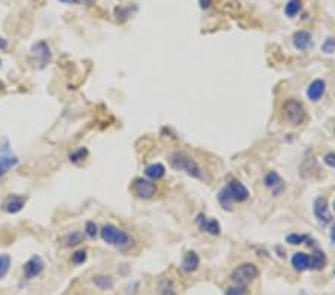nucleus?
Listing matches in <instances>:
<instances>
[{"mask_svg":"<svg viewBox=\"0 0 335 295\" xmlns=\"http://www.w3.org/2000/svg\"><path fill=\"white\" fill-rule=\"evenodd\" d=\"M168 163H170V166L174 170L185 172L191 178H195V179H201L203 178L201 169L197 164V161L192 157H189L188 154H185V152H179V151L171 152L168 155Z\"/></svg>","mask_w":335,"mask_h":295,"instance_id":"nucleus-1","label":"nucleus"},{"mask_svg":"<svg viewBox=\"0 0 335 295\" xmlns=\"http://www.w3.org/2000/svg\"><path fill=\"white\" fill-rule=\"evenodd\" d=\"M100 236L104 243H107L110 246H116V248H125L133 242L131 236L125 230L118 228L113 224H106L100 230Z\"/></svg>","mask_w":335,"mask_h":295,"instance_id":"nucleus-2","label":"nucleus"},{"mask_svg":"<svg viewBox=\"0 0 335 295\" xmlns=\"http://www.w3.org/2000/svg\"><path fill=\"white\" fill-rule=\"evenodd\" d=\"M282 115L286 122H289L291 125H295V127L304 124V121L307 119V112H306L304 104L295 98L285 100V103L282 106Z\"/></svg>","mask_w":335,"mask_h":295,"instance_id":"nucleus-3","label":"nucleus"},{"mask_svg":"<svg viewBox=\"0 0 335 295\" xmlns=\"http://www.w3.org/2000/svg\"><path fill=\"white\" fill-rule=\"evenodd\" d=\"M259 275V270L255 264L251 263H245L239 267H236L231 273V281L236 285H243L246 287L248 284H251L253 279H256Z\"/></svg>","mask_w":335,"mask_h":295,"instance_id":"nucleus-4","label":"nucleus"},{"mask_svg":"<svg viewBox=\"0 0 335 295\" xmlns=\"http://www.w3.org/2000/svg\"><path fill=\"white\" fill-rule=\"evenodd\" d=\"M131 191L136 197L149 200L157 194V185L151 179H143V178H136L131 184Z\"/></svg>","mask_w":335,"mask_h":295,"instance_id":"nucleus-5","label":"nucleus"},{"mask_svg":"<svg viewBox=\"0 0 335 295\" xmlns=\"http://www.w3.org/2000/svg\"><path fill=\"white\" fill-rule=\"evenodd\" d=\"M313 212L321 227H327L333 221V215L330 212L328 200L325 197H318L313 203Z\"/></svg>","mask_w":335,"mask_h":295,"instance_id":"nucleus-6","label":"nucleus"},{"mask_svg":"<svg viewBox=\"0 0 335 295\" xmlns=\"http://www.w3.org/2000/svg\"><path fill=\"white\" fill-rule=\"evenodd\" d=\"M45 269V261L39 257V255H33L22 267V273H24V278L27 281H31L37 276L42 275Z\"/></svg>","mask_w":335,"mask_h":295,"instance_id":"nucleus-7","label":"nucleus"},{"mask_svg":"<svg viewBox=\"0 0 335 295\" xmlns=\"http://www.w3.org/2000/svg\"><path fill=\"white\" fill-rule=\"evenodd\" d=\"M227 190H228V194H230L231 200L237 201V203H245L251 197L249 190L240 181H231L227 185Z\"/></svg>","mask_w":335,"mask_h":295,"instance_id":"nucleus-8","label":"nucleus"},{"mask_svg":"<svg viewBox=\"0 0 335 295\" xmlns=\"http://www.w3.org/2000/svg\"><path fill=\"white\" fill-rule=\"evenodd\" d=\"M195 222L198 225V228L201 231H206L212 236H219L221 234V224L215 219V218H206L204 213H200L197 218H195Z\"/></svg>","mask_w":335,"mask_h":295,"instance_id":"nucleus-9","label":"nucleus"},{"mask_svg":"<svg viewBox=\"0 0 335 295\" xmlns=\"http://www.w3.org/2000/svg\"><path fill=\"white\" fill-rule=\"evenodd\" d=\"M264 184L268 190H271L273 197H279L283 191H285V184L282 176L277 172H270L265 175L264 178Z\"/></svg>","mask_w":335,"mask_h":295,"instance_id":"nucleus-10","label":"nucleus"},{"mask_svg":"<svg viewBox=\"0 0 335 295\" xmlns=\"http://www.w3.org/2000/svg\"><path fill=\"white\" fill-rule=\"evenodd\" d=\"M292 43L295 46V49L298 51H306L309 49L312 45H313V36L310 31H306V30H298L294 33L292 36Z\"/></svg>","mask_w":335,"mask_h":295,"instance_id":"nucleus-11","label":"nucleus"},{"mask_svg":"<svg viewBox=\"0 0 335 295\" xmlns=\"http://www.w3.org/2000/svg\"><path fill=\"white\" fill-rule=\"evenodd\" d=\"M25 201H27V198L22 197V196H16V194L15 196H9L4 200V203H3V210L6 213L15 215V213H18V212H21L24 209Z\"/></svg>","mask_w":335,"mask_h":295,"instance_id":"nucleus-12","label":"nucleus"},{"mask_svg":"<svg viewBox=\"0 0 335 295\" xmlns=\"http://www.w3.org/2000/svg\"><path fill=\"white\" fill-rule=\"evenodd\" d=\"M31 51H33V54L37 57V60H39V63H40L42 67L46 66V64L51 61L52 54H51V49H49V46H48V43H46L45 40H40V42H37L36 45H33Z\"/></svg>","mask_w":335,"mask_h":295,"instance_id":"nucleus-13","label":"nucleus"},{"mask_svg":"<svg viewBox=\"0 0 335 295\" xmlns=\"http://www.w3.org/2000/svg\"><path fill=\"white\" fill-rule=\"evenodd\" d=\"M200 267V257L197 252L194 251H189L185 254L183 260H182V264H180V270L183 273H194L197 272Z\"/></svg>","mask_w":335,"mask_h":295,"instance_id":"nucleus-14","label":"nucleus"},{"mask_svg":"<svg viewBox=\"0 0 335 295\" xmlns=\"http://www.w3.org/2000/svg\"><path fill=\"white\" fill-rule=\"evenodd\" d=\"M327 91V82L324 79H315L307 88V97L312 101H319Z\"/></svg>","mask_w":335,"mask_h":295,"instance_id":"nucleus-15","label":"nucleus"},{"mask_svg":"<svg viewBox=\"0 0 335 295\" xmlns=\"http://www.w3.org/2000/svg\"><path fill=\"white\" fill-rule=\"evenodd\" d=\"M328 264V258L325 255V252L322 251H315L312 255H310V266H309V270H324Z\"/></svg>","mask_w":335,"mask_h":295,"instance_id":"nucleus-16","label":"nucleus"},{"mask_svg":"<svg viewBox=\"0 0 335 295\" xmlns=\"http://www.w3.org/2000/svg\"><path fill=\"white\" fill-rule=\"evenodd\" d=\"M145 175L148 179L151 181H160L166 176V167L161 164V163H154V164H149L146 166L145 169Z\"/></svg>","mask_w":335,"mask_h":295,"instance_id":"nucleus-17","label":"nucleus"},{"mask_svg":"<svg viewBox=\"0 0 335 295\" xmlns=\"http://www.w3.org/2000/svg\"><path fill=\"white\" fill-rule=\"evenodd\" d=\"M309 266H310V257L307 254H304V252L294 254V257H292V267L297 272H306V270H309Z\"/></svg>","mask_w":335,"mask_h":295,"instance_id":"nucleus-18","label":"nucleus"},{"mask_svg":"<svg viewBox=\"0 0 335 295\" xmlns=\"http://www.w3.org/2000/svg\"><path fill=\"white\" fill-rule=\"evenodd\" d=\"M82 242H84V233H81V231H72L63 237V243L66 248H75V246L81 245Z\"/></svg>","mask_w":335,"mask_h":295,"instance_id":"nucleus-19","label":"nucleus"},{"mask_svg":"<svg viewBox=\"0 0 335 295\" xmlns=\"http://www.w3.org/2000/svg\"><path fill=\"white\" fill-rule=\"evenodd\" d=\"M303 10V0H289L285 4V15L289 18L297 16Z\"/></svg>","mask_w":335,"mask_h":295,"instance_id":"nucleus-20","label":"nucleus"},{"mask_svg":"<svg viewBox=\"0 0 335 295\" xmlns=\"http://www.w3.org/2000/svg\"><path fill=\"white\" fill-rule=\"evenodd\" d=\"M86 157H88V149L84 148V146H81V148L75 149V151L69 155V160H70V163H73V164H79V163H82Z\"/></svg>","mask_w":335,"mask_h":295,"instance_id":"nucleus-21","label":"nucleus"},{"mask_svg":"<svg viewBox=\"0 0 335 295\" xmlns=\"http://www.w3.org/2000/svg\"><path fill=\"white\" fill-rule=\"evenodd\" d=\"M10 257L7 254H1L0 255V279H3L7 273H9V269H10Z\"/></svg>","mask_w":335,"mask_h":295,"instance_id":"nucleus-22","label":"nucleus"},{"mask_svg":"<svg viewBox=\"0 0 335 295\" xmlns=\"http://www.w3.org/2000/svg\"><path fill=\"white\" fill-rule=\"evenodd\" d=\"M18 164V158L12 155H0V167L4 169L6 172Z\"/></svg>","mask_w":335,"mask_h":295,"instance_id":"nucleus-23","label":"nucleus"},{"mask_svg":"<svg viewBox=\"0 0 335 295\" xmlns=\"http://www.w3.org/2000/svg\"><path fill=\"white\" fill-rule=\"evenodd\" d=\"M218 200H219V203L222 204V207L224 209H228V210H231V197H230V194H228V190H227V187L225 188H222L221 191H219V194H218Z\"/></svg>","mask_w":335,"mask_h":295,"instance_id":"nucleus-24","label":"nucleus"},{"mask_svg":"<svg viewBox=\"0 0 335 295\" xmlns=\"http://www.w3.org/2000/svg\"><path fill=\"white\" fill-rule=\"evenodd\" d=\"M94 284L101 290H110L113 287V281L109 276H94Z\"/></svg>","mask_w":335,"mask_h":295,"instance_id":"nucleus-25","label":"nucleus"},{"mask_svg":"<svg viewBox=\"0 0 335 295\" xmlns=\"http://www.w3.org/2000/svg\"><path fill=\"white\" fill-rule=\"evenodd\" d=\"M307 237H309V236H306V234L292 233V234H289V236L286 237V242H288L289 245L297 246V245H303L304 242H307Z\"/></svg>","mask_w":335,"mask_h":295,"instance_id":"nucleus-26","label":"nucleus"},{"mask_svg":"<svg viewBox=\"0 0 335 295\" xmlns=\"http://www.w3.org/2000/svg\"><path fill=\"white\" fill-rule=\"evenodd\" d=\"M160 291L163 295H174V288H173V282L167 278V279H163L160 282Z\"/></svg>","mask_w":335,"mask_h":295,"instance_id":"nucleus-27","label":"nucleus"},{"mask_svg":"<svg viewBox=\"0 0 335 295\" xmlns=\"http://www.w3.org/2000/svg\"><path fill=\"white\" fill-rule=\"evenodd\" d=\"M85 234L89 237V239H95L97 234H98V227L94 221H88L85 224Z\"/></svg>","mask_w":335,"mask_h":295,"instance_id":"nucleus-28","label":"nucleus"},{"mask_svg":"<svg viewBox=\"0 0 335 295\" xmlns=\"http://www.w3.org/2000/svg\"><path fill=\"white\" fill-rule=\"evenodd\" d=\"M86 258H88L86 251L81 249V251H76V252L72 255V263H73L75 266H81V264H84V263L86 261Z\"/></svg>","mask_w":335,"mask_h":295,"instance_id":"nucleus-29","label":"nucleus"},{"mask_svg":"<svg viewBox=\"0 0 335 295\" xmlns=\"http://www.w3.org/2000/svg\"><path fill=\"white\" fill-rule=\"evenodd\" d=\"M249 291L246 287L243 285H234V287H230L225 290V295H248Z\"/></svg>","mask_w":335,"mask_h":295,"instance_id":"nucleus-30","label":"nucleus"},{"mask_svg":"<svg viewBox=\"0 0 335 295\" xmlns=\"http://www.w3.org/2000/svg\"><path fill=\"white\" fill-rule=\"evenodd\" d=\"M322 51L325 54H333L335 51V39L334 37H328L324 43H322Z\"/></svg>","mask_w":335,"mask_h":295,"instance_id":"nucleus-31","label":"nucleus"},{"mask_svg":"<svg viewBox=\"0 0 335 295\" xmlns=\"http://www.w3.org/2000/svg\"><path fill=\"white\" fill-rule=\"evenodd\" d=\"M324 161H325V164L330 166L331 169H335V152H328V154L325 155Z\"/></svg>","mask_w":335,"mask_h":295,"instance_id":"nucleus-32","label":"nucleus"},{"mask_svg":"<svg viewBox=\"0 0 335 295\" xmlns=\"http://www.w3.org/2000/svg\"><path fill=\"white\" fill-rule=\"evenodd\" d=\"M212 3H213V0H198V4H200V7H201L203 10L209 9V7L212 6Z\"/></svg>","mask_w":335,"mask_h":295,"instance_id":"nucleus-33","label":"nucleus"},{"mask_svg":"<svg viewBox=\"0 0 335 295\" xmlns=\"http://www.w3.org/2000/svg\"><path fill=\"white\" fill-rule=\"evenodd\" d=\"M0 49H1V51L7 49V40H6L4 37H1V36H0Z\"/></svg>","mask_w":335,"mask_h":295,"instance_id":"nucleus-34","label":"nucleus"},{"mask_svg":"<svg viewBox=\"0 0 335 295\" xmlns=\"http://www.w3.org/2000/svg\"><path fill=\"white\" fill-rule=\"evenodd\" d=\"M331 242H333V245H335V224L331 228Z\"/></svg>","mask_w":335,"mask_h":295,"instance_id":"nucleus-35","label":"nucleus"},{"mask_svg":"<svg viewBox=\"0 0 335 295\" xmlns=\"http://www.w3.org/2000/svg\"><path fill=\"white\" fill-rule=\"evenodd\" d=\"M58 1H61V3H67V4H73V3H76L78 0H58Z\"/></svg>","mask_w":335,"mask_h":295,"instance_id":"nucleus-36","label":"nucleus"},{"mask_svg":"<svg viewBox=\"0 0 335 295\" xmlns=\"http://www.w3.org/2000/svg\"><path fill=\"white\" fill-rule=\"evenodd\" d=\"M4 90V84H3V81H0V93Z\"/></svg>","mask_w":335,"mask_h":295,"instance_id":"nucleus-37","label":"nucleus"},{"mask_svg":"<svg viewBox=\"0 0 335 295\" xmlns=\"http://www.w3.org/2000/svg\"><path fill=\"white\" fill-rule=\"evenodd\" d=\"M4 173H6V170L0 167V178H1V176H4Z\"/></svg>","mask_w":335,"mask_h":295,"instance_id":"nucleus-38","label":"nucleus"},{"mask_svg":"<svg viewBox=\"0 0 335 295\" xmlns=\"http://www.w3.org/2000/svg\"><path fill=\"white\" fill-rule=\"evenodd\" d=\"M0 67H1V61H0Z\"/></svg>","mask_w":335,"mask_h":295,"instance_id":"nucleus-39","label":"nucleus"},{"mask_svg":"<svg viewBox=\"0 0 335 295\" xmlns=\"http://www.w3.org/2000/svg\"><path fill=\"white\" fill-rule=\"evenodd\" d=\"M334 210H335V201H334Z\"/></svg>","mask_w":335,"mask_h":295,"instance_id":"nucleus-40","label":"nucleus"},{"mask_svg":"<svg viewBox=\"0 0 335 295\" xmlns=\"http://www.w3.org/2000/svg\"><path fill=\"white\" fill-rule=\"evenodd\" d=\"M334 275H335V272H334Z\"/></svg>","mask_w":335,"mask_h":295,"instance_id":"nucleus-41","label":"nucleus"}]
</instances>
